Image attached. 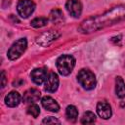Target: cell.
<instances>
[{"mask_svg": "<svg viewBox=\"0 0 125 125\" xmlns=\"http://www.w3.org/2000/svg\"><path fill=\"white\" fill-rule=\"evenodd\" d=\"M125 18V5H119L113 7L111 10L105 12L103 15L92 17L85 20L79 26V30L83 33H89L97 31L107 25L113 24L116 21Z\"/></svg>", "mask_w": 125, "mask_h": 125, "instance_id": "6da1fadb", "label": "cell"}, {"mask_svg": "<svg viewBox=\"0 0 125 125\" xmlns=\"http://www.w3.org/2000/svg\"><path fill=\"white\" fill-rule=\"evenodd\" d=\"M75 59L70 55H62L57 60V68L61 75L67 76L73 70Z\"/></svg>", "mask_w": 125, "mask_h": 125, "instance_id": "7a4b0ae2", "label": "cell"}, {"mask_svg": "<svg viewBox=\"0 0 125 125\" xmlns=\"http://www.w3.org/2000/svg\"><path fill=\"white\" fill-rule=\"evenodd\" d=\"M77 80L80 85L86 90H92L96 87V76L89 69H81L77 74Z\"/></svg>", "mask_w": 125, "mask_h": 125, "instance_id": "3957f363", "label": "cell"}, {"mask_svg": "<svg viewBox=\"0 0 125 125\" xmlns=\"http://www.w3.org/2000/svg\"><path fill=\"white\" fill-rule=\"evenodd\" d=\"M27 47V41L25 38H20L16 42L13 43V45L8 50L7 56L10 60H17L19 59L26 50Z\"/></svg>", "mask_w": 125, "mask_h": 125, "instance_id": "277c9868", "label": "cell"}, {"mask_svg": "<svg viewBox=\"0 0 125 125\" xmlns=\"http://www.w3.org/2000/svg\"><path fill=\"white\" fill-rule=\"evenodd\" d=\"M34 9L35 4L32 0H20L17 5V11L19 15L23 19L28 18L34 12Z\"/></svg>", "mask_w": 125, "mask_h": 125, "instance_id": "5b68a950", "label": "cell"}, {"mask_svg": "<svg viewBox=\"0 0 125 125\" xmlns=\"http://www.w3.org/2000/svg\"><path fill=\"white\" fill-rule=\"evenodd\" d=\"M61 36V33L56 31V30H49L46 31L42 34H40L37 39H36V43L40 46H47L49 44H51L53 41H55L56 39H58Z\"/></svg>", "mask_w": 125, "mask_h": 125, "instance_id": "8992f818", "label": "cell"}, {"mask_svg": "<svg viewBox=\"0 0 125 125\" xmlns=\"http://www.w3.org/2000/svg\"><path fill=\"white\" fill-rule=\"evenodd\" d=\"M65 8L70 16L78 18L82 12V3L80 2V0H67Z\"/></svg>", "mask_w": 125, "mask_h": 125, "instance_id": "52a82bcc", "label": "cell"}, {"mask_svg": "<svg viewBox=\"0 0 125 125\" xmlns=\"http://www.w3.org/2000/svg\"><path fill=\"white\" fill-rule=\"evenodd\" d=\"M48 76L47 73V69L44 67H39V68H35L31 71L30 73V77L32 79V81L37 84V85H41L43 82H45L46 78Z\"/></svg>", "mask_w": 125, "mask_h": 125, "instance_id": "ba28073f", "label": "cell"}, {"mask_svg": "<svg viewBox=\"0 0 125 125\" xmlns=\"http://www.w3.org/2000/svg\"><path fill=\"white\" fill-rule=\"evenodd\" d=\"M59 87V77L55 72H50L45 80V90L53 93Z\"/></svg>", "mask_w": 125, "mask_h": 125, "instance_id": "9c48e42d", "label": "cell"}, {"mask_svg": "<svg viewBox=\"0 0 125 125\" xmlns=\"http://www.w3.org/2000/svg\"><path fill=\"white\" fill-rule=\"evenodd\" d=\"M97 112L99 114L100 117H102L103 119H108L110 118L112 111H111V107L109 105L108 103L103 101V102H99L97 104Z\"/></svg>", "mask_w": 125, "mask_h": 125, "instance_id": "30bf717a", "label": "cell"}, {"mask_svg": "<svg viewBox=\"0 0 125 125\" xmlns=\"http://www.w3.org/2000/svg\"><path fill=\"white\" fill-rule=\"evenodd\" d=\"M40 96H41V93L39 90L35 88H30L24 92L22 96V101L24 104H31V103L37 102L40 99Z\"/></svg>", "mask_w": 125, "mask_h": 125, "instance_id": "8fae6325", "label": "cell"}, {"mask_svg": "<svg viewBox=\"0 0 125 125\" xmlns=\"http://www.w3.org/2000/svg\"><path fill=\"white\" fill-rule=\"evenodd\" d=\"M41 104H42V105L45 109H47L49 111H52V112H58L59 109H60L59 104L56 102V100H54L53 98H51L49 96H46V97L42 98Z\"/></svg>", "mask_w": 125, "mask_h": 125, "instance_id": "7c38bea8", "label": "cell"}, {"mask_svg": "<svg viewBox=\"0 0 125 125\" xmlns=\"http://www.w3.org/2000/svg\"><path fill=\"white\" fill-rule=\"evenodd\" d=\"M20 103H21V95L16 91L10 92L5 97V104L9 107H15L19 105Z\"/></svg>", "mask_w": 125, "mask_h": 125, "instance_id": "4fadbf2b", "label": "cell"}, {"mask_svg": "<svg viewBox=\"0 0 125 125\" xmlns=\"http://www.w3.org/2000/svg\"><path fill=\"white\" fill-rule=\"evenodd\" d=\"M115 93L120 99L125 97V82L120 76H117L115 79Z\"/></svg>", "mask_w": 125, "mask_h": 125, "instance_id": "5bb4252c", "label": "cell"}, {"mask_svg": "<svg viewBox=\"0 0 125 125\" xmlns=\"http://www.w3.org/2000/svg\"><path fill=\"white\" fill-rule=\"evenodd\" d=\"M65 114H66V117H67L68 120L75 121L77 119V117H78V110L74 105H68L66 107Z\"/></svg>", "mask_w": 125, "mask_h": 125, "instance_id": "9a60e30c", "label": "cell"}, {"mask_svg": "<svg viewBox=\"0 0 125 125\" xmlns=\"http://www.w3.org/2000/svg\"><path fill=\"white\" fill-rule=\"evenodd\" d=\"M96 121V115L92 111H86L83 113L80 122L82 124H91Z\"/></svg>", "mask_w": 125, "mask_h": 125, "instance_id": "2e32d148", "label": "cell"}, {"mask_svg": "<svg viewBox=\"0 0 125 125\" xmlns=\"http://www.w3.org/2000/svg\"><path fill=\"white\" fill-rule=\"evenodd\" d=\"M48 23V20L47 18H43V17H40V18H35L31 21L30 22V25L35 27V28H39V27H43L45 26L46 24Z\"/></svg>", "mask_w": 125, "mask_h": 125, "instance_id": "e0dca14e", "label": "cell"}, {"mask_svg": "<svg viewBox=\"0 0 125 125\" xmlns=\"http://www.w3.org/2000/svg\"><path fill=\"white\" fill-rule=\"evenodd\" d=\"M62 20V12L60 9H55L50 13V21L53 22H59Z\"/></svg>", "mask_w": 125, "mask_h": 125, "instance_id": "ac0fdd59", "label": "cell"}, {"mask_svg": "<svg viewBox=\"0 0 125 125\" xmlns=\"http://www.w3.org/2000/svg\"><path fill=\"white\" fill-rule=\"evenodd\" d=\"M27 113H28L29 115H31L32 117L36 118V117L39 115V113H40V108H39V106H38L37 104H31L27 107Z\"/></svg>", "mask_w": 125, "mask_h": 125, "instance_id": "d6986e66", "label": "cell"}, {"mask_svg": "<svg viewBox=\"0 0 125 125\" xmlns=\"http://www.w3.org/2000/svg\"><path fill=\"white\" fill-rule=\"evenodd\" d=\"M42 123L43 124H55V123H58L60 124V121L55 118V117H52V116H49V117H46L42 120Z\"/></svg>", "mask_w": 125, "mask_h": 125, "instance_id": "ffe728a7", "label": "cell"}, {"mask_svg": "<svg viewBox=\"0 0 125 125\" xmlns=\"http://www.w3.org/2000/svg\"><path fill=\"white\" fill-rule=\"evenodd\" d=\"M6 86V75H5V71L3 70L1 72V87L4 88Z\"/></svg>", "mask_w": 125, "mask_h": 125, "instance_id": "44dd1931", "label": "cell"}, {"mask_svg": "<svg viewBox=\"0 0 125 125\" xmlns=\"http://www.w3.org/2000/svg\"><path fill=\"white\" fill-rule=\"evenodd\" d=\"M22 83H23V81H22L21 79H17L16 81H14V82H13V85H14L15 87H20Z\"/></svg>", "mask_w": 125, "mask_h": 125, "instance_id": "7402d4cb", "label": "cell"}]
</instances>
